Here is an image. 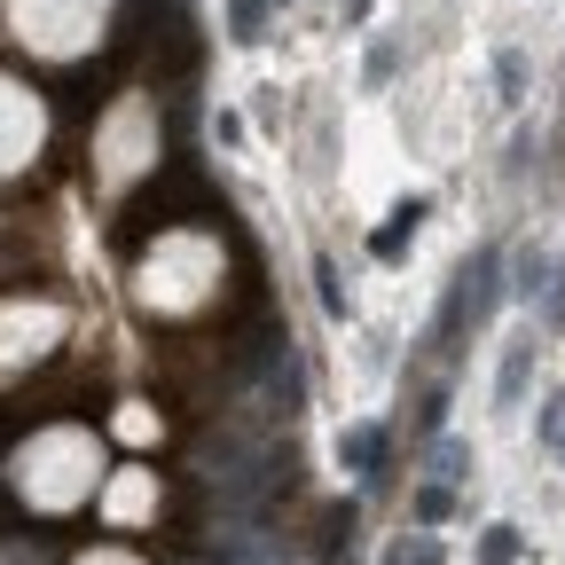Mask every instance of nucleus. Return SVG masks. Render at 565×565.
<instances>
[{
	"label": "nucleus",
	"instance_id": "obj_1",
	"mask_svg": "<svg viewBox=\"0 0 565 565\" xmlns=\"http://www.w3.org/2000/svg\"><path fill=\"white\" fill-rule=\"evenodd\" d=\"M9 494L32 511V519H71L103 503V440L95 424H71V416H47L9 448Z\"/></svg>",
	"mask_w": 565,
	"mask_h": 565
},
{
	"label": "nucleus",
	"instance_id": "obj_2",
	"mask_svg": "<svg viewBox=\"0 0 565 565\" xmlns=\"http://www.w3.org/2000/svg\"><path fill=\"white\" fill-rule=\"evenodd\" d=\"M221 275H228V244L221 228H158L134 252V307L150 322H204L221 307Z\"/></svg>",
	"mask_w": 565,
	"mask_h": 565
},
{
	"label": "nucleus",
	"instance_id": "obj_3",
	"mask_svg": "<svg viewBox=\"0 0 565 565\" xmlns=\"http://www.w3.org/2000/svg\"><path fill=\"white\" fill-rule=\"evenodd\" d=\"M87 158H95V189L103 196H126L141 173H158L166 166V126H158V95H110V110L95 118V141H87Z\"/></svg>",
	"mask_w": 565,
	"mask_h": 565
},
{
	"label": "nucleus",
	"instance_id": "obj_4",
	"mask_svg": "<svg viewBox=\"0 0 565 565\" xmlns=\"http://www.w3.org/2000/svg\"><path fill=\"white\" fill-rule=\"evenodd\" d=\"M110 24V0H9V32L47 55V63H79Z\"/></svg>",
	"mask_w": 565,
	"mask_h": 565
},
{
	"label": "nucleus",
	"instance_id": "obj_5",
	"mask_svg": "<svg viewBox=\"0 0 565 565\" xmlns=\"http://www.w3.org/2000/svg\"><path fill=\"white\" fill-rule=\"evenodd\" d=\"M63 330H71V315H63L55 299L9 291V299H0V377H17V370L47 362V353L63 345Z\"/></svg>",
	"mask_w": 565,
	"mask_h": 565
},
{
	"label": "nucleus",
	"instance_id": "obj_6",
	"mask_svg": "<svg viewBox=\"0 0 565 565\" xmlns=\"http://www.w3.org/2000/svg\"><path fill=\"white\" fill-rule=\"evenodd\" d=\"M47 150V95L17 71H0V181H17Z\"/></svg>",
	"mask_w": 565,
	"mask_h": 565
},
{
	"label": "nucleus",
	"instance_id": "obj_7",
	"mask_svg": "<svg viewBox=\"0 0 565 565\" xmlns=\"http://www.w3.org/2000/svg\"><path fill=\"white\" fill-rule=\"evenodd\" d=\"M118 534H134L141 519H150L158 511V471H141V463H126L118 479H103V503H95Z\"/></svg>",
	"mask_w": 565,
	"mask_h": 565
},
{
	"label": "nucleus",
	"instance_id": "obj_8",
	"mask_svg": "<svg viewBox=\"0 0 565 565\" xmlns=\"http://www.w3.org/2000/svg\"><path fill=\"white\" fill-rule=\"evenodd\" d=\"M110 433H118V440H134V448H150V440H166V416H158L150 401H118Z\"/></svg>",
	"mask_w": 565,
	"mask_h": 565
},
{
	"label": "nucleus",
	"instance_id": "obj_9",
	"mask_svg": "<svg viewBox=\"0 0 565 565\" xmlns=\"http://www.w3.org/2000/svg\"><path fill=\"white\" fill-rule=\"evenodd\" d=\"M71 565H141L126 542H103V550H79V557H71Z\"/></svg>",
	"mask_w": 565,
	"mask_h": 565
}]
</instances>
